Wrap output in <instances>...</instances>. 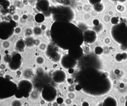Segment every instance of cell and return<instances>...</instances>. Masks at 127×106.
<instances>
[{
  "label": "cell",
  "mask_w": 127,
  "mask_h": 106,
  "mask_svg": "<svg viewBox=\"0 0 127 106\" xmlns=\"http://www.w3.org/2000/svg\"><path fill=\"white\" fill-rule=\"evenodd\" d=\"M111 36L120 44H127V25L124 23L114 25L111 29Z\"/></svg>",
  "instance_id": "1"
},
{
  "label": "cell",
  "mask_w": 127,
  "mask_h": 106,
  "mask_svg": "<svg viewBox=\"0 0 127 106\" xmlns=\"http://www.w3.org/2000/svg\"><path fill=\"white\" fill-rule=\"evenodd\" d=\"M30 99L32 101L36 102L40 100V95L39 92L37 90H34L30 94Z\"/></svg>",
  "instance_id": "2"
},
{
  "label": "cell",
  "mask_w": 127,
  "mask_h": 106,
  "mask_svg": "<svg viewBox=\"0 0 127 106\" xmlns=\"http://www.w3.org/2000/svg\"><path fill=\"white\" fill-rule=\"evenodd\" d=\"M34 62L37 66H43L46 63V59L43 56L39 55L35 58Z\"/></svg>",
  "instance_id": "3"
},
{
  "label": "cell",
  "mask_w": 127,
  "mask_h": 106,
  "mask_svg": "<svg viewBox=\"0 0 127 106\" xmlns=\"http://www.w3.org/2000/svg\"><path fill=\"white\" fill-rule=\"evenodd\" d=\"M32 69H28L25 70L23 73V76L26 78L30 79L34 76V72Z\"/></svg>",
  "instance_id": "4"
},
{
  "label": "cell",
  "mask_w": 127,
  "mask_h": 106,
  "mask_svg": "<svg viewBox=\"0 0 127 106\" xmlns=\"http://www.w3.org/2000/svg\"><path fill=\"white\" fill-rule=\"evenodd\" d=\"M33 35L37 37L41 36L42 35L43 31L40 28V26H35L32 28Z\"/></svg>",
  "instance_id": "5"
},
{
  "label": "cell",
  "mask_w": 127,
  "mask_h": 106,
  "mask_svg": "<svg viewBox=\"0 0 127 106\" xmlns=\"http://www.w3.org/2000/svg\"><path fill=\"white\" fill-rule=\"evenodd\" d=\"M24 36L26 38L28 37H31L33 35V30L32 29L30 28V27H28L26 29H25V30L24 32Z\"/></svg>",
  "instance_id": "6"
},
{
  "label": "cell",
  "mask_w": 127,
  "mask_h": 106,
  "mask_svg": "<svg viewBox=\"0 0 127 106\" xmlns=\"http://www.w3.org/2000/svg\"><path fill=\"white\" fill-rule=\"evenodd\" d=\"M11 46V43L8 40L3 41L1 43V46L4 50H8L10 49Z\"/></svg>",
  "instance_id": "7"
},
{
  "label": "cell",
  "mask_w": 127,
  "mask_h": 106,
  "mask_svg": "<svg viewBox=\"0 0 127 106\" xmlns=\"http://www.w3.org/2000/svg\"><path fill=\"white\" fill-rule=\"evenodd\" d=\"M48 45L46 42H43L38 46V49L40 51L42 52H44L46 51L47 49Z\"/></svg>",
  "instance_id": "8"
},
{
  "label": "cell",
  "mask_w": 127,
  "mask_h": 106,
  "mask_svg": "<svg viewBox=\"0 0 127 106\" xmlns=\"http://www.w3.org/2000/svg\"><path fill=\"white\" fill-rule=\"evenodd\" d=\"M23 32V28L20 26H17L14 29V34L16 36L20 35Z\"/></svg>",
  "instance_id": "9"
},
{
  "label": "cell",
  "mask_w": 127,
  "mask_h": 106,
  "mask_svg": "<svg viewBox=\"0 0 127 106\" xmlns=\"http://www.w3.org/2000/svg\"><path fill=\"white\" fill-rule=\"evenodd\" d=\"M15 5L16 7L19 9H22L25 6L21 0H16L15 2Z\"/></svg>",
  "instance_id": "10"
},
{
  "label": "cell",
  "mask_w": 127,
  "mask_h": 106,
  "mask_svg": "<svg viewBox=\"0 0 127 106\" xmlns=\"http://www.w3.org/2000/svg\"><path fill=\"white\" fill-rule=\"evenodd\" d=\"M12 19L15 22H18L21 19V16L18 13H15L12 16Z\"/></svg>",
  "instance_id": "11"
},
{
  "label": "cell",
  "mask_w": 127,
  "mask_h": 106,
  "mask_svg": "<svg viewBox=\"0 0 127 106\" xmlns=\"http://www.w3.org/2000/svg\"><path fill=\"white\" fill-rule=\"evenodd\" d=\"M66 95L67 97L72 100L75 99L76 97V94L74 92H68Z\"/></svg>",
  "instance_id": "12"
},
{
  "label": "cell",
  "mask_w": 127,
  "mask_h": 106,
  "mask_svg": "<svg viewBox=\"0 0 127 106\" xmlns=\"http://www.w3.org/2000/svg\"><path fill=\"white\" fill-rule=\"evenodd\" d=\"M73 100L67 97L64 100V103L66 106H70L72 105L73 103Z\"/></svg>",
  "instance_id": "13"
},
{
  "label": "cell",
  "mask_w": 127,
  "mask_h": 106,
  "mask_svg": "<svg viewBox=\"0 0 127 106\" xmlns=\"http://www.w3.org/2000/svg\"><path fill=\"white\" fill-rule=\"evenodd\" d=\"M40 39L38 38H34L33 41V46L38 47L41 43Z\"/></svg>",
  "instance_id": "14"
},
{
  "label": "cell",
  "mask_w": 127,
  "mask_h": 106,
  "mask_svg": "<svg viewBox=\"0 0 127 106\" xmlns=\"http://www.w3.org/2000/svg\"><path fill=\"white\" fill-rule=\"evenodd\" d=\"M23 104L22 102L19 100H14L12 102L11 105L13 106H21Z\"/></svg>",
  "instance_id": "15"
},
{
  "label": "cell",
  "mask_w": 127,
  "mask_h": 106,
  "mask_svg": "<svg viewBox=\"0 0 127 106\" xmlns=\"http://www.w3.org/2000/svg\"><path fill=\"white\" fill-rule=\"evenodd\" d=\"M88 1L91 4L95 6L96 4L100 3L102 0H88Z\"/></svg>",
  "instance_id": "16"
},
{
  "label": "cell",
  "mask_w": 127,
  "mask_h": 106,
  "mask_svg": "<svg viewBox=\"0 0 127 106\" xmlns=\"http://www.w3.org/2000/svg\"><path fill=\"white\" fill-rule=\"evenodd\" d=\"M40 28L43 32H46L48 29V26L46 24L44 23H42L40 25Z\"/></svg>",
  "instance_id": "17"
},
{
  "label": "cell",
  "mask_w": 127,
  "mask_h": 106,
  "mask_svg": "<svg viewBox=\"0 0 127 106\" xmlns=\"http://www.w3.org/2000/svg\"><path fill=\"white\" fill-rule=\"evenodd\" d=\"M29 19V16L27 13H23L21 16V19L24 21H26Z\"/></svg>",
  "instance_id": "18"
},
{
  "label": "cell",
  "mask_w": 127,
  "mask_h": 106,
  "mask_svg": "<svg viewBox=\"0 0 127 106\" xmlns=\"http://www.w3.org/2000/svg\"><path fill=\"white\" fill-rule=\"evenodd\" d=\"M23 72L22 70H18L15 72V74L16 76L18 78H20L22 75H23Z\"/></svg>",
  "instance_id": "19"
},
{
  "label": "cell",
  "mask_w": 127,
  "mask_h": 106,
  "mask_svg": "<svg viewBox=\"0 0 127 106\" xmlns=\"http://www.w3.org/2000/svg\"><path fill=\"white\" fill-rule=\"evenodd\" d=\"M7 68V65L4 62H1L0 64V70H5Z\"/></svg>",
  "instance_id": "20"
},
{
  "label": "cell",
  "mask_w": 127,
  "mask_h": 106,
  "mask_svg": "<svg viewBox=\"0 0 127 106\" xmlns=\"http://www.w3.org/2000/svg\"><path fill=\"white\" fill-rule=\"evenodd\" d=\"M67 90L68 92H74L75 90V87L73 85H69L67 87Z\"/></svg>",
  "instance_id": "21"
},
{
  "label": "cell",
  "mask_w": 127,
  "mask_h": 106,
  "mask_svg": "<svg viewBox=\"0 0 127 106\" xmlns=\"http://www.w3.org/2000/svg\"><path fill=\"white\" fill-rule=\"evenodd\" d=\"M39 104L40 106H44L46 105L47 102L43 99H40L39 101Z\"/></svg>",
  "instance_id": "22"
},
{
  "label": "cell",
  "mask_w": 127,
  "mask_h": 106,
  "mask_svg": "<svg viewBox=\"0 0 127 106\" xmlns=\"http://www.w3.org/2000/svg\"><path fill=\"white\" fill-rule=\"evenodd\" d=\"M22 2L24 5L25 6H27L29 3V0H22Z\"/></svg>",
  "instance_id": "23"
},
{
  "label": "cell",
  "mask_w": 127,
  "mask_h": 106,
  "mask_svg": "<svg viewBox=\"0 0 127 106\" xmlns=\"http://www.w3.org/2000/svg\"><path fill=\"white\" fill-rule=\"evenodd\" d=\"M6 75L5 71V70H0V76L2 77H4Z\"/></svg>",
  "instance_id": "24"
},
{
  "label": "cell",
  "mask_w": 127,
  "mask_h": 106,
  "mask_svg": "<svg viewBox=\"0 0 127 106\" xmlns=\"http://www.w3.org/2000/svg\"><path fill=\"white\" fill-rule=\"evenodd\" d=\"M24 106H30V103L29 102H25L23 104Z\"/></svg>",
  "instance_id": "25"
},
{
  "label": "cell",
  "mask_w": 127,
  "mask_h": 106,
  "mask_svg": "<svg viewBox=\"0 0 127 106\" xmlns=\"http://www.w3.org/2000/svg\"><path fill=\"white\" fill-rule=\"evenodd\" d=\"M59 104L56 101H54L52 102V106H59Z\"/></svg>",
  "instance_id": "26"
},
{
  "label": "cell",
  "mask_w": 127,
  "mask_h": 106,
  "mask_svg": "<svg viewBox=\"0 0 127 106\" xmlns=\"http://www.w3.org/2000/svg\"><path fill=\"white\" fill-rule=\"evenodd\" d=\"M47 106H52V102H49L47 103Z\"/></svg>",
  "instance_id": "27"
}]
</instances>
